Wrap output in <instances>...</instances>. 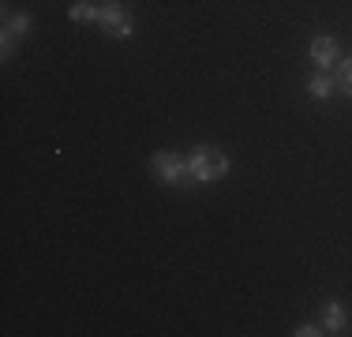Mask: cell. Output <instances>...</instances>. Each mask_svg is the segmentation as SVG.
<instances>
[{"instance_id":"cell-10","label":"cell","mask_w":352,"mask_h":337,"mask_svg":"<svg viewBox=\"0 0 352 337\" xmlns=\"http://www.w3.org/2000/svg\"><path fill=\"white\" fill-rule=\"evenodd\" d=\"M296 334H300V337H311V334H322V330H318V326H300Z\"/></svg>"},{"instance_id":"cell-9","label":"cell","mask_w":352,"mask_h":337,"mask_svg":"<svg viewBox=\"0 0 352 337\" xmlns=\"http://www.w3.org/2000/svg\"><path fill=\"white\" fill-rule=\"evenodd\" d=\"M338 79H341V90H345V94L352 98V61H345V64H341Z\"/></svg>"},{"instance_id":"cell-5","label":"cell","mask_w":352,"mask_h":337,"mask_svg":"<svg viewBox=\"0 0 352 337\" xmlns=\"http://www.w3.org/2000/svg\"><path fill=\"white\" fill-rule=\"evenodd\" d=\"M326 334H341V326H345V307H341L338 300H330L326 303Z\"/></svg>"},{"instance_id":"cell-7","label":"cell","mask_w":352,"mask_h":337,"mask_svg":"<svg viewBox=\"0 0 352 337\" xmlns=\"http://www.w3.org/2000/svg\"><path fill=\"white\" fill-rule=\"evenodd\" d=\"M307 94H311V98H322V101H326V98L333 94V83L326 79V75H315V79L307 83Z\"/></svg>"},{"instance_id":"cell-1","label":"cell","mask_w":352,"mask_h":337,"mask_svg":"<svg viewBox=\"0 0 352 337\" xmlns=\"http://www.w3.org/2000/svg\"><path fill=\"white\" fill-rule=\"evenodd\" d=\"M225 168H229V157H225L217 146H203V150H195V154L188 157V173L195 176V180H203V184L221 180Z\"/></svg>"},{"instance_id":"cell-2","label":"cell","mask_w":352,"mask_h":337,"mask_svg":"<svg viewBox=\"0 0 352 337\" xmlns=\"http://www.w3.org/2000/svg\"><path fill=\"white\" fill-rule=\"evenodd\" d=\"M98 23H102V30L113 34V38H128L131 34V15H128V8H120L116 0H109V4L98 8Z\"/></svg>"},{"instance_id":"cell-4","label":"cell","mask_w":352,"mask_h":337,"mask_svg":"<svg viewBox=\"0 0 352 337\" xmlns=\"http://www.w3.org/2000/svg\"><path fill=\"white\" fill-rule=\"evenodd\" d=\"M333 61H338V41H333V38H315L311 41V64L326 72Z\"/></svg>"},{"instance_id":"cell-8","label":"cell","mask_w":352,"mask_h":337,"mask_svg":"<svg viewBox=\"0 0 352 337\" xmlns=\"http://www.w3.org/2000/svg\"><path fill=\"white\" fill-rule=\"evenodd\" d=\"M8 30L12 34H27L30 30V15L23 12V15H12V19H8Z\"/></svg>"},{"instance_id":"cell-3","label":"cell","mask_w":352,"mask_h":337,"mask_svg":"<svg viewBox=\"0 0 352 337\" xmlns=\"http://www.w3.org/2000/svg\"><path fill=\"white\" fill-rule=\"evenodd\" d=\"M150 168H154V176H157L162 184H176V180L184 176V168H188V162H180L176 154H154Z\"/></svg>"},{"instance_id":"cell-11","label":"cell","mask_w":352,"mask_h":337,"mask_svg":"<svg viewBox=\"0 0 352 337\" xmlns=\"http://www.w3.org/2000/svg\"><path fill=\"white\" fill-rule=\"evenodd\" d=\"M105 4H109V0H105Z\"/></svg>"},{"instance_id":"cell-6","label":"cell","mask_w":352,"mask_h":337,"mask_svg":"<svg viewBox=\"0 0 352 337\" xmlns=\"http://www.w3.org/2000/svg\"><path fill=\"white\" fill-rule=\"evenodd\" d=\"M72 23H98V4H90V0H82V4H72Z\"/></svg>"}]
</instances>
